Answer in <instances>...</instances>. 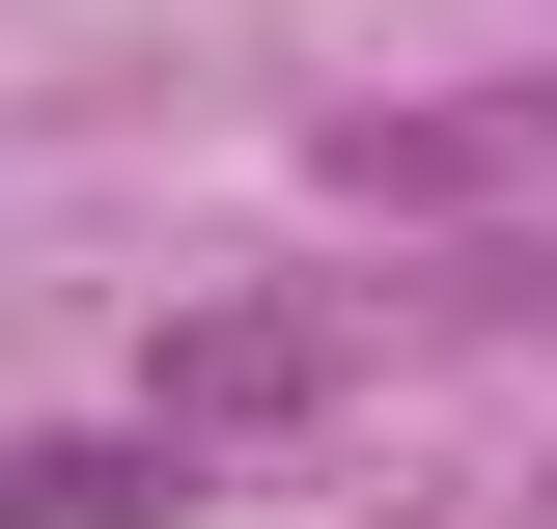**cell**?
I'll return each mask as SVG.
<instances>
[{
	"mask_svg": "<svg viewBox=\"0 0 557 529\" xmlns=\"http://www.w3.org/2000/svg\"><path fill=\"white\" fill-rule=\"evenodd\" d=\"M335 391H362V307L335 279H223V307L139 334V418H168V446H307Z\"/></svg>",
	"mask_w": 557,
	"mask_h": 529,
	"instance_id": "obj_1",
	"label": "cell"
},
{
	"mask_svg": "<svg viewBox=\"0 0 557 529\" xmlns=\"http://www.w3.org/2000/svg\"><path fill=\"white\" fill-rule=\"evenodd\" d=\"M335 168H362V196H418V223H446V196H557V84H446V112H335Z\"/></svg>",
	"mask_w": 557,
	"mask_h": 529,
	"instance_id": "obj_2",
	"label": "cell"
},
{
	"mask_svg": "<svg viewBox=\"0 0 557 529\" xmlns=\"http://www.w3.org/2000/svg\"><path fill=\"white\" fill-rule=\"evenodd\" d=\"M168 473H196L168 418H112V446H0V529H139Z\"/></svg>",
	"mask_w": 557,
	"mask_h": 529,
	"instance_id": "obj_3",
	"label": "cell"
}]
</instances>
